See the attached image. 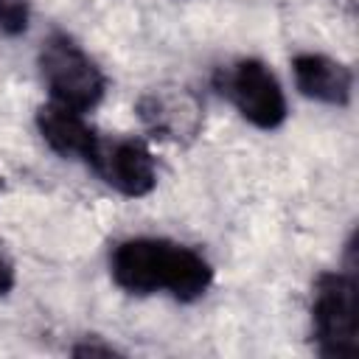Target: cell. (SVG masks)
Instances as JSON below:
<instances>
[{"mask_svg":"<svg viewBox=\"0 0 359 359\" xmlns=\"http://www.w3.org/2000/svg\"><path fill=\"white\" fill-rule=\"evenodd\" d=\"M109 275L129 294L165 292L180 303H194L213 286V264L196 247L154 236L118 241L109 252Z\"/></svg>","mask_w":359,"mask_h":359,"instance_id":"6da1fadb","label":"cell"},{"mask_svg":"<svg viewBox=\"0 0 359 359\" xmlns=\"http://www.w3.org/2000/svg\"><path fill=\"white\" fill-rule=\"evenodd\" d=\"M311 334L325 359H353L359 353V286L353 269L320 272L311 286Z\"/></svg>","mask_w":359,"mask_h":359,"instance_id":"7a4b0ae2","label":"cell"},{"mask_svg":"<svg viewBox=\"0 0 359 359\" xmlns=\"http://www.w3.org/2000/svg\"><path fill=\"white\" fill-rule=\"evenodd\" d=\"M39 73L50 101L90 112L101 104L107 79L95 59L65 31H53L39 48Z\"/></svg>","mask_w":359,"mask_h":359,"instance_id":"3957f363","label":"cell"},{"mask_svg":"<svg viewBox=\"0 0 359 359\" xmlns=\"http://www.w3.org/2000/svg\"><path fill=\"white\" fill-rule=\"evenodd\" d=\"M219 90L238 115L258 129H278L286 121V95L278 76L261 59H238L219 70Z\"/></svg>","mask_w":359,"mask_h":359,"instance_id":"277c9868","label":"cell"},{"mask_svg":"<svg viewBox=\"0 0 359 359\" xmlns=\"http://www.w3.org/2000/svg\"><path fill=\"white\" fill-rule=\"evenodd\" d=\"M87 165L121 196L140 199L157 185V165L140 137H101L87 157Z\"/></svg>","mask_w":359,"mask_h":359,"instance_id":"5b68a950","label":"cell"},{"mask_svg":"<svg viewBox=\"0 0 359 359\" xmlns=\"http://www.w3.org/2000/svg\"><path fill=\"white\" fill-rule=\"evenodd\" d=\"M135 109H137L140 123L151 132V137L177 143V146L194 143L205 121L202 101L188 87H177V84H165V87H154L143 93Z\"/></svg>","mask_w":359,"mask_h":359,"instance_id":"8992f818","label":"cell"},{"mask_svg":"<svg viewBox=\"0 0 359 359\" xmlns=\"http://www.w3.org/2000/svg\"><path fill=\"white\" fill-rule=\"evenodd\" d=\"M292 76L300 95L328 104V107H348L353 95V73L345 62L325 56V53H297L292 59Z\"/></svg>","mask_w":359,"mask_h":359,"instance_id":"52a82bcc","label":"cell"},{"mask_svg":"<svg viewBox=\"0 0 359 359\" xmlns=\"http://www.w3.org/2000/svg\"><path fill=\"white\" fill-rule=\"evenodd\" d=\"M36 129L50 151L65 160H84L98 143V132L87 123L84 112L70 109L59 101H45L36 109Z\"/></svg>","mask_w":359,"mask_h":359,"instance_id":"ba28073f","label":"cell"},{"mask_svg":"<svg viewBox=\"0 0 359 359\" xmlns=\"http://www.w3.org/2000/svg\"><path fill=\"white\" fill-rule=\"evenodd\" d=\"M31 22V3L28 0H0V34L3 36H22Z\"/></svg>","mask_w":359,"mask_h":359,"instance_id":"9c48e42d","label":"cell"},{"mask_svg":"<svg viewBox=\"0 0 359 359\" xmlns=\"http://www.w3.org/2000/svg\"><path fill=\"white\" fill-rule=\"evenodd\" d=\"M70 353L73 356H118L121 351L115 345H107V342H90V339H84V342H76L70 348Z\"/></svg>","mask_w":359,"mask_h":359,"instance_id":"30bf717a","label":"cell"},{"mask_svg":"<svg viewBox=\"0 0 359 359\" xmlns=\"http://www.w3.org/2000/svg\"><path fill=\"white\" fill-rule=\"evenodd\" d=\"M17 283V272H14V261L8 258V252L0 247V294H8Z\"/></svg>","mask_w":359,"mask_h":359,"instance_id":"8fae6325","label":"cell"}]
</instances>
